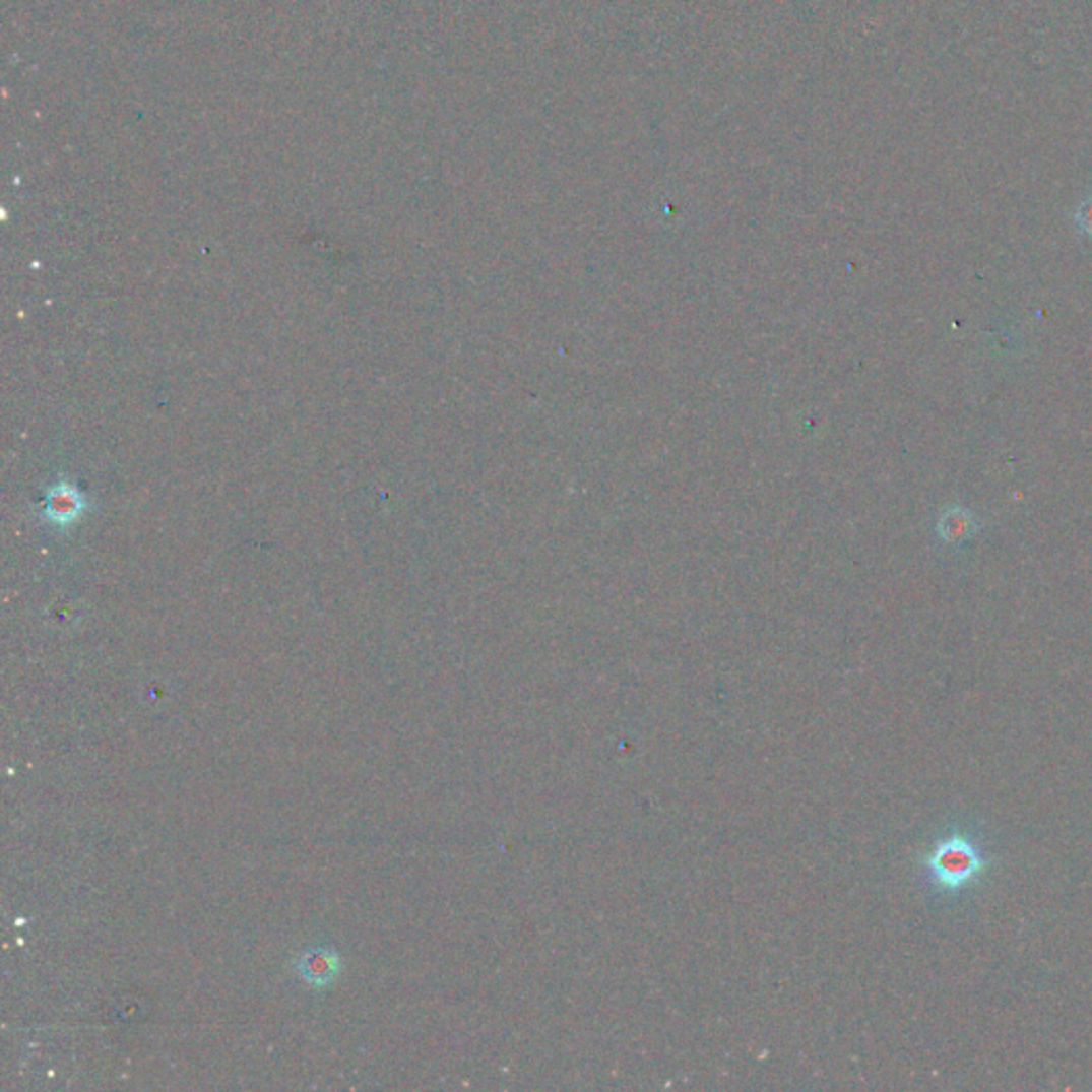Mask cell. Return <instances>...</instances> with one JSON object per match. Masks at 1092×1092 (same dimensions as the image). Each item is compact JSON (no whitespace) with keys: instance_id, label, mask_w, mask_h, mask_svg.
<instances>
[{"instance_id":"6da1fadb","label":"cell","mask_w":1092,"mask_h":1092,"mask_svg":"<svg viewBox=\"0 0 1092 1092\" xmlns=\"http://www.w3.org/2000/svg\"><path fill=\"white\" fill-rule=\"evenodd\" d=\"M926 869L935 884L948 892H958L977 880L986 869V858L973 841L954 834L935 845L926 858Z\"/></svg>"},{"instance_id":"7a4b0ae2","label":"cell","mask_w":1092,"mask_h":1092,"mask_svg":"<svg viewBox=\"0 0 1092 1092\" xmlns=\"http://www.w3.org/2000/svg\"><path fill=\"white\" fill-rule=\"evenodd\" d=\"M339 967H341V960L337 952L329 948L310 950L297 960L299 973H302V977L310 981L312 986H327V983H331L337 977Z\"/></svg>"},{"instance_id":"3957f363","label":"cell","mask_w":1092,"mask_h":1092,"mask_svg":"<svg viewBox=\"0 0 1092 1092\" xmlns=\"http://www.w3.org/2000/svg\"><path fill=\"white\" fill-rule=\"evenodd\" d=\"M975 529H977L975 517L971 515L967 508H960V506L948 508L939 519L941 538H944L950 544H960V542L973 538Z\"/></svg>"},{"instance_id":"277c9868","label":"cell","mask_w":1092,"mask_h":1092,"mask_svg":"<svg viewBox=\"0 0 1092 1092\" xmlns=\"http://www.w3.org/2000/svg\"><path fill=\"white\" fill-rule=\"evenodd\" d=\"M79 498L71 489H56L48 500V515L50 519H56V523H67L73 519L79 510Z\"/></svg>"},{"instance_id":"5b68a950","label":"cell","mask_w":1092,"mask_h":1092,"mask_svg":"<svg viewBox=\"0 0 1092 1092\" xmlns=\"http://www.w3.org/2000/svg\"><path fill=\"white\" fill-rule=\"evenodd\" d=\"M1076 222L1086 233L1092 235V197H1086L1076 209Z\"/></svg>"}]
</instances>
